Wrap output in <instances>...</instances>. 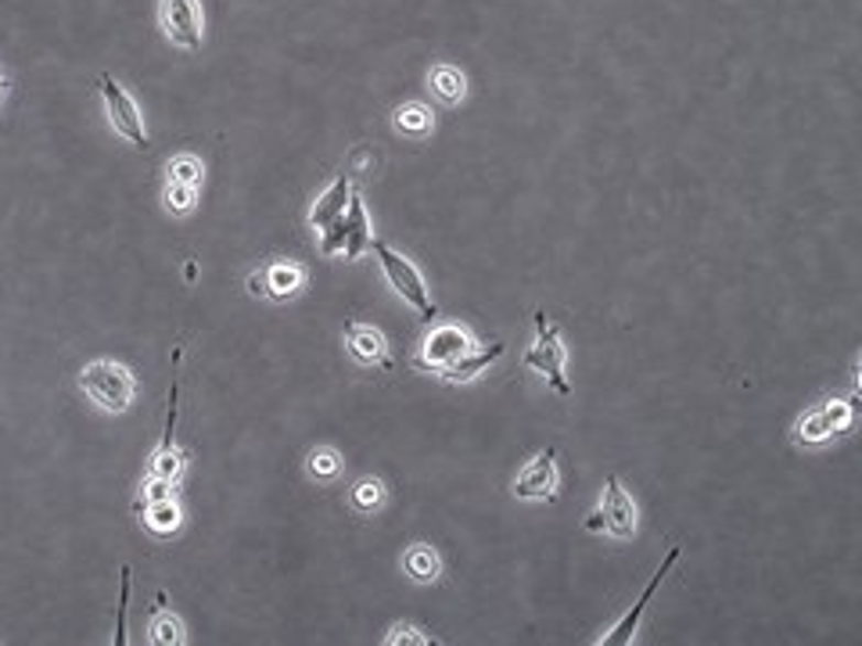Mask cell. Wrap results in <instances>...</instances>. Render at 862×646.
<instances>
[{
    "label": "cell",
    "instance_id": "cell-1",
    "mask_svg": "<svg viewBox=\"0 0 862 646\" xmlns=\"http://www.w3.org/2000/svg\"><path fill=\"white\" fill-rule=\"evenodd\" d=\"M79 388L87 392L90 403H98L105 414H122L133 403L137 381L130 374V366H122L116 360H94L79 374Z\"/></svg>",
    "mask_w": 862,
    "mask_h": 646
},
{
    "label": "cell",
    "instance_id": "cell-2",
    "mask_svg": "<svg viewBox=\"0 0 862 646\" xmlns=\"http://www.w3.org/2000/svg\"><path fill=\"white\" fill-rule=\"evenodd\" d=\"M371 249L378 252V259H381V270H385V281L392 284V292L400 295L403 302H410L424 320H435L439 316V306L432 302V295H428V284H424V277H421V270L410 263L406 255H400L392 249V244H385L381 238H374L371 241Z\"/></svg>",
    "mask_w": 862,
    "mask_h": 646
},
{
    "label": "cell",
    "instance_id": "cell-3",
    "mask_svg": "<svg viewBox=\"0 0 862 646\" xmlns=\"http://www.w3.org/2000/svg\"><path fill=\"white\" fill-rule=\"evenodd\" d=\"M478 349L474 335L460 324H439L432 327L428 338L421 341V355L414 360L417 370H428V374H443L446 366H454L457 360H463L468 352Z\"/></svg>",
    "mask_w": 862,
    "mask_h": 646
},
{
    "label": "cell",
    "instance_id": "cell-4",
    "mask_svg": "<svg viewBox=\"0 0 862 646\" xmlns=\"http://www.w3.org/2000/svg\"><path fill=\"white\" fill-rule=\"evenodd\" d=\"M525 366H532L536 374H543L560 395L571 392V384L565 377V341H560V327L554 320H546L543 309L536 313V346L528 349Z\"/></svg>",
    "mask_w": 862,
    "mask_h": 646
},
{
    "label": "cell",
    "instance_id": "cell-5",
    "mask_svg": "<svg viewBox=\"0 0 862 646\" xmlns=\"http://www.w3.org/2000/svg\"><path fill=\"white\" fill-rule=\"evenodd\" d=\"M101 101H105L108 122H112V130L119 136H127V141L133 147H141V151L152 147V136H148L141 108H137V101L127 94V87H122L119 79L108 76V73H101Z\"/></svg>",
    "mask_w": 862,
    "mask_h": 646
},
{
    "label": "cell",
    "instance_id": "cell-6",
    "mask_svg": "<svg viewBox=\"0 0 862 646\" xmlns=\"http://www.w3.org/2000/svg\"><path fill=\"white\" fill-rule=\"evenodd\" d=\"M852 424H855V406L833 398V403H823L795 424V438L801 446H819V442H830L833 435H844Z\"/></svg>",
    "mask_w": 862,
    "mask_h": 646
},
{
    "label": "cell",
    "instance_id": "cell-7",
    "mask_svg": "<svg viewBox=\"0 0 862 646\" xmlns=\"http://www.w3.org/2000/svg\"><path fill=\"white\" fill-rule=\"evenodd\" d=\"M159 19L162 30L173 40L176 47L198 51L201 47V4L198 0H159Z\"/></svg>",
    "mask_w": 862,
    "mask_h": 646
},
{
    "label": "cell",
    "instance_id": "cell-8",
    "mask_svg": "<svg viewBox=\"0 0 862 646\" xmlns=\"http://www.w3.org/2000/svg\"><path fill=\"white\" fill-rule=\"evenodd\" d=\"M511 492L517 500H543L554 503L557 500V449H543L536 452L522 471H517Z\"/></svg>",
    "mask_w": 862,
    "mask_h": 646
},
{
    "label": "cell",
    "instance_id": "cell-9",
    "mask_svg": "<svg viewBox=\"0 0 862 646\" xmlns=\"http://www.w3.org/2000/svg\"><path fill=\"white\" fill-rule=\"evenodd\" d=\"M600 521H604V528L614 535V539H629V535H636V503L633 496L622 489L619 474H608L604 478V496H600V506H597Z\"/></svg>",
    "mask_w": 862,
    "mask_h": 646
},
{
    "label": "cell",
    "instance_id": "cell-10",
    "mask_svg": "<svg viewBox=\"0 0 862 646\" xmlns=\"http://www.w3.org/2000/svg\"><path fill=\"white\" fill-rule=\"evenodd\" d=\"M303 284H306V270L298 263H270L266 270H259L249 277V292L266 295L273 302H287L303 292Z\"/></svg>",
    "mask_w": 862,
    "mask_h": 646
},
{
    "label": "cell",
    "instance_id": "cell-11",
    "mask_svg": "<svg viewBox=\"0 0 862 646\" xmlns=\"http://www.w3.org/2000/svg\"><path fill=\"white\" fill-rule=\"evenodd\" d=\"M679 560V546H673V549H668V557L662 560V568L658 571H654V579H651V585L647 589H643V596L633 603V611H629L625 617H622V622L619 625H614L611 632H608V636H600L597 643L600 646H625V643H633V636H636V625H640V617H643V611H647V603H651V596L654 593H658V585H662V579H665V574L668 571H673V563Z\"/></svg>",
    "mask_w": 862,
    "mask_h": 646
},
{
    "label": "cell",
    "instance_id": "cell-12",
    "mask_svg": "<svg viewBox=\"0 0 862 646\" xmlns=\"http://www.w3.org/2000/svg\"><path fill=\"white\" fill-rule=\"evenodd\" d=\"M346 346L356 363L363 366H385L389 363V341L371 324H346Z\"/></svg>",
    "mask_w": 862,
    "mask_h": 646
},
{
    "label": "cell",
    "instance_id": "cell-13",
    "mask_svg": "<svg viewBox=\"0 0 862 646\" xmlns=\"http://www.w3.org/2000/svg\"><path fill=\"white\" fill-rule=\"evenodd\" d=\"M349 198H352V180L346 173L338 176V180L324 190V195L313 201V209H309V227L317 230V233H324L331 223H338L341 216H346V205H349Z\"/></svg>",
    "mask_w": 862,
    "mask_h": 646
},
{
    "label": "cell",
    "instance_id": "cell-14",
    "mask_svg": "<svg viewBox=\"0 0 862 646\" xmlns=\"http://www.w3.org/2000/svg\"><path fill=\"white\" fill-rule=\"evenodd\" d=\"M341 233H346V244H341V255L346 259H356L363 249H371V241H374L371 219H367V209H363V201L356 190L346 205V216H341Z\"/></svg>",
    "mask_w": 862,
    "mask_h": 646
},
{
    "label": "cell",
    "instance_id": "cell-15",
    "mask_svg": "<svg viewBox=\"0 0 862 646\" xmlns=\"http://www.w3.org/2000/svg\"><path fill=\"white\" fill-rule=\"evenodd\" d=\"M137 511H141V521L148 532L155 535H173L176 528H181V503H176V496H162V500H152V503H137Z\"/></svg>",
    "mask_w": 862,
    "mask_h": 646
},
{
    "label": "cell",
    "instance_id": "cell-16",
    "mask_svg": "<svg viewBox=\"0 0 862 646\" xmlns=\"http://www.w3.org/2000/svg\"><path fill=\"white\" fill-rule=\"evenodd\" d=\"M503 355V341H492L489 349H482L478 346L474 352H468L463 360H457L454 366H446L439 377H446V381H471V377H478V374H485V370L497 363Z\"/></svg>",
    "mask_w": 862,
    "mask_h": 646
},
{
    "label": "cell",
    "instance_id": "cell-17",
    "mask_svg": "<svg viewBox=\"0 0 862 646\" xmlns=\"http://www.w3.org/2000/svg\"><path fill=\"white\" fill-rule=\"evenodd\" d=\"M403 568H406V574L414 582H435V579H439V571H443V560H439V554H435L432 546L414 543L406 549Z\"/></svg>",
    "mask_w": 862,
    "mask_h": 646
},
{
    "label": "cell",
    "instance_id": "cell-18",
    "mask_svg": "<svg viewBox=\"0 0 862 646\" xmlns=\"http://www.w3.org/2000/svg\"><path fill=\"white\" fill-rule=\"evenodd\" d=\"M428 84H432V90L439 94L446 105H457L463 94H468V79H463V73H460V68H454V65H435L432 76H428Z\"/></svg>",
    "mask_w": 862,
    "mask_h": 646
},
{
    "label": "cell",
    "instance_id": "cell-19",
    "mask_svg": "<svg viewBox=\"0 0 862 646\" xmlns=\"http://www.w3.org/2000/svg\"><path fill=\"white\" fill-rule=\"evenodd\" d=\"M349 503L356 506L360 514H374L381 503H385V485L378 478H360L349 492Z\"/></svg>",
    "mask_w": 862,
    "mask_h": 646
},
{
    "label": "cell",
    "instance_id": "cell-20",
    "mask_svg": "<svg viewBox=\"0 0 862 646\" xmlns=\"http://www.w3.org/2000/svg\"><path fill=\"white\" fill-rule=\"evenodd\" d=\"M152 643H159V646H181V643H187L181 617H176L170 607H159L155 622H152Z\"/></svg>",
    "mask_w": 862,
    "mask_h": 646
},
{
    "label": "cell",
    "instance_id": "cell-21",
    "mask_svg": "<svg viewBox=\"0 0 862 646\" xmlns=\"http://www.w3.org/2000/svg\"><path fill=\"white\" fill-rule=\"evenodd\" d=\"M395 130L414 133V136L428 133V130H432V112H428L424 105H403V108H395Z\"/></svg>",
    "mask_w": 862,
    "mask_h": 646
},
{
    "label": "cell",
    "instance_id": "cell-22",
    "mask_svg": "<svg viewBox=\"0 0 862 646\" xmlns=\"http://www.w3.org/2000/svg\"><path fill=\"white\" fill-rule=\"evenodd\" d=\"M184 474V452L181 449H170V452H155L152 457V471H148V478H159V481H173Z\"/></svg>",
    "mask_w": 862,
    "mask_h": 646
},
{
    "label": "cell",
    "instance_id": "cell-23",
    "mask_svg": "<svg viewBox=\"0 0 862 646\" xmlns=\"http://www.w3.org/2000/svg\"><path fill=\"white\" fill-rule=\"evenodd\" d=\"M195 201H198V187H190V184H166V209L173 212V216H184V212H190L195 209Z\"/></svg>",
    "mask_w": 862,
    "mask_h": 646
},
{
    "label": "cell",
    "instance_id": "cell-24",
    "mask_svg": "<svg viewBox=\"0 0 862 646\" xmlns=\"http://www.w3.org/2000/svg\"><path fill=\"white\" fill-rule=\"evenodd\" d=\"M166 173H170V180H173V184H190V187H198V184H201V162H198V158H190V155L173 158L170 166H166Z\"/></svg>",
    "mask_w": 862,
    "mask_h": 646
},
{
    "label": "cell",
    "instance_id": "cell-25",
    "mask_svg": "<svg viewBox=\"0 0 862 646\" xmlns=\"http://www.w3.org/2000/svg\"><path fill=\"white\" fill-rule=\"evenodd\" d=\"M338 467H341V460H338L335 449H313L309 452V474L313 478H335Z\"/></svg>",
    "mask_w": 862,
    "mask_h": 646
},
{
    "label": "cell",
    "instance_id": "cell-26",
    "mask_svg": "<svg viewBox=\"0 0 862 646\" xmlns=\"http://www.w3.org/2000/svg\"><path fill=\"white\" fill-rule=\"evenodd\" d=\"M119 585H122V593H119V617H116V646H122V643H127V607H130V568H122V571H119Z\"/></svg>",
    "mask_w": 862,
    "mask_h": 646
},
{
    "label": "cell",
    "instance_id": "cell-27",
    "mask_svg": "<svg viewBox=\"0 0 862 646\" xmlns=\"http://www.w3.org/2000/svg\"><path fill=\"white\" fill-rule=\"evenodd\" d=\"M414 625H395V636H389V643H435L432 636H414Z\"/></svg>",
    "mask_w": 862,
    "mask_h": 646
}]
</instances>
